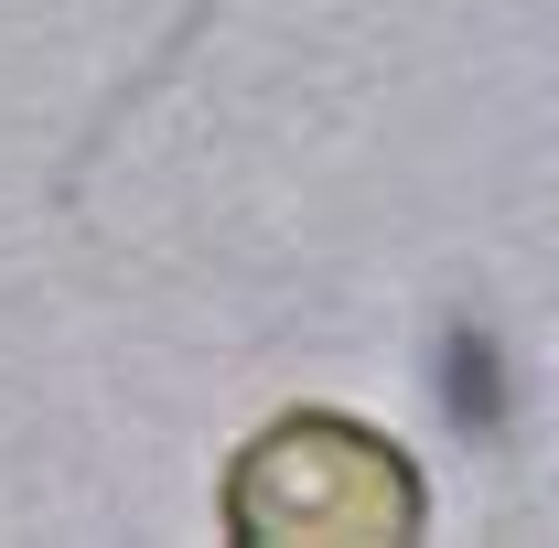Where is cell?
<instances>
[{
    "instance_id": "obj_1",
    "label": "cell",
    "mask_w": 559,
    "mask_h": 548,
    "mask_svg": "<svg viewBox=\"0 0 559 548\" xmlns=\"http://www.w3.org/2000/svg\"><path fill=\"white\" fill-rule=\"evenodd\" d=\"M215 516L237 548H399L430 527V484L377 419L280 409L237 441Z\"/></svg>"
}]
</instances>
